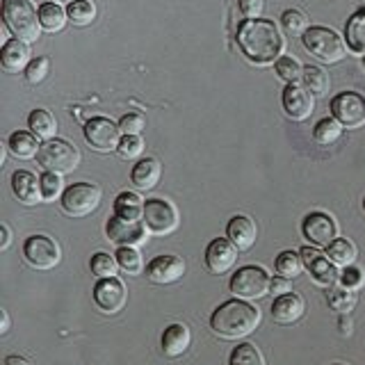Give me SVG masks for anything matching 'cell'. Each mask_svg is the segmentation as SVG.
<instances>
[{
    "label": "cell",
    "mask_w": 365,
    "mask_h": 365,
    "mask_svg": "<svg viewBox=\"0 0 365 365\" xmlns=\"http://www.w3.org/2000/svg\"><path fill=\"white\" fill-rule=\"evenodd\" d=\"M237 43L247 60L260 66L277 64L285 48V39L279 26L269 19H247L237 28Z\"/></svg>",
    "instance_id": "1"
},
{
    "label": "cell",
    "mask_w": 365,
    "mask_h": 365,
    "mask_svg": "<svg viewBox=\"0 0 365 365\" xmlns=\"http://www.w3.org/2000/svg\"><path fill=\"white\" fill-rule=\"evenodd\" d=\"M260 324V311L245 299H231L217 306L210 315V329L224 340H237L254 334Z\"/></svg>",
    "instance_id": "2"
},
{
    "label": "cell",
    "mask_w": 365,
    "mask_h": 365,
    "mask_svg": "<svg viewBox=\"0 0 365 365\" xmlns=\"http://www.w3.org/2000/svg\"><path fill=\"white\" fill-rule=\"evenodd\" d=\"M3 23L21 41H37L41 37L39 9L32 0H3Z\"/></svg>",
    "instance_id": "3"
},
{
    "label": "cell",
    "mask_w": 365,
    "mask_h": 365,
    "mask_svg": "<svg viewBox=\"0 0 365 365\" xmlns=\"http://www.w3.org/2000/svg\"><path fill=\"white\" fill-rule=\"evenodd\" d=\"M302 41L304 48L324 64H336L347 55V41L324 26H311L302 34Z\"/></svg>",
    "instance_id": "4"
},
{
    "label": "cell",
    "mask_w": 365,
    "mask_h": 365,
    "mask_svg": "<svg viewBox=\"0 0 365 365\" xmlns=\"http://www.w3.org/2000/svg\"><path fill=\"white\" fill-rule=\"evenodd\" d=\"M37 163L43 167V171H53V174H71L80 165V151L66 140H48L41 144V151L37 155Z\"/></svg>",
    "instance_id": "5"
},
{
    "label": "cell",
    "mask_w": 365,
    "mask_h": 365,
    "mask_svg": "<svg viewBox=\"0 0 365 365\" xmlns=\"http://www.w3.org/2000/svg\"><path fill=\"white\" fill-rule=\"evenodd\" d=\"M101 197L103 192L96 182H73L71 187H66L62 194V210L68 217H87L94 212L98 205H101Z\"/></svg>",
    "instance_id": "6"
},
{
    "label": "cell",
    "mask_w": 365,
    "mask_h": 365,
    "mask_svg": "<svg viewBox=\"0 0 365 365\" xmlns=\"http://www.w3.org/2000/svg\"><path fill=\"white\" fill-rule=\"evenodd\" d=\"M23 258H26L30 267L46 272V269H53L55 265H60L62 249H60V242L53 240L51 235L37 233V235H30L26 242H23Z\"/></svg>",
    "instance_id": "7"
},
{
    "label": "cell",
    "mask_w": 365,
    "mask_h": 365,
    "mask_svg": "<svg viewBox=\"0 0 365 365\" xmlns=\"http://www.w3.org/2000/svg\"><path fill=\"white\" fill-rule=\"evenodd\" d=\"M269 285H272V277L256 265H247V267H240L233 279H231V292L237 299H260L269 292Z\"/></svg>",
    "instance_id": "8"
},
{
    "label": "cell",
    "mask_w": 365,
    "mask_h": 365,
    "mask_svg": "<svg viewBox=\"0 0 365 365\" xmlns=\"http://www.w3.org/2000/svg\"><path fill=\"white\" fill-rule=\"evenodd\" d=\"M144 224L151 235H169L178 228V210L167 199H146Z\"/></svg>",
    "instance_id": "9"
},
{
    "label": "cell",
    "mask_w": 365,
    "mask_h": 365,
    "mask_svg": "<svg viewBox=\"0 0 365 365\" xmlns=\"http://www.w3.org/2000/svg\"><path fill=\"white\" fill-rule=\"evenodd\" d=\"M83 133H85L87 144L98 153H110V151H117L119 148L121 128H119V123H114L108 117H91L85 123Z\"/></svg>",
    "instance_id": "10"
},
{
    "label": "cell",
    "mask_w": 365,
    "mask_h": 365,
    "mask_svg": "<svg viewBox=\"0 0 365 365\" xmlns=\"http://www.w3.org/2000/svg\"><path fill=\"white\" fill-rule=\"evenodd\" d=\"M331 114L342 128H361L365 125V96L359 91H340L331 101Z\"/></svg>",
    "instance_id": "11"
},
{
    "label": "cell",
    "mask_w": 365,
    "mask_h": 365,
    "mask_svg": "<svg viewBox=\"0 0 365 365\" xmlns=\"http://www.w3.org/2000/svg\"><path fill=\"white\" fill-rule=\"evenodd\" d=\"M106 235L110 242L119 247H140L148 240V228L144 220L128 222V220H121L117 215H112L106 224Z\"/></svg>",
    "instance_id": "12"
},
{
    "label": "cell",
    "mask_w": 365,
    "mask_h": 365,
    "mask_svg": "<svg viewBox=\"0 0 365 365\" xmlns=\"http://www.w3.org/2000/svg\"><path fill=\"white\" fill-rule=\"evenodd\" d=\"M302 233L315 247H329L338 237V224L329 212H308L302 222Z\"/></svg>",
    "instance_id": "13"
},
{
    "label": "cell",
    "mask_w": 365,
    "mask_h": 365,
    "mask_svg": "<svg viewBox=\"0 0 365 365\" xmlns=\"http://www.w3.org/2000/svg\"><path fill=\"white\" fill-rule=\"evenodd\" d=\"M304 267L311 272V277L317 285H324V288H334V285L340 281V274L336 269V265L327 258V254L317 251L315 247H302L299 249Z\"/></svg>",
    "instance_id": "14"
},
{
    "label": "cell",
    "mask_w": 365,
    "mask_h": 365,
    "mask_svg": "<svg viewBox=\"0 0 365 365\" xmlns=\"http://www.w3.org/2000/svg\"><path fill=\"white\" fill-rule=\"evenodd\" d=\"M94 302L103 313L117 315L128 302V292H125V285L117 277L98 279V283L94 285Z\"/></svg>",
    "instance_id": "15"
},
{
    "label": "cell",
    "mask_w": 365,
    "mask_h": 365,
    "mask_svg": "<svg viewBox=\"0 0 365 365\" xmlns=\"http://www.w3.org/2000/svg\"><path fill=\"white\" fill-rule=\"evenodd\" d=\"M281 103H283L285 114H288L292 121H306L315 110V96L299 83L285 85Z\"/></svg>",
    "instance_id": "16"
},
{
    "label": "cell",
    "mask_w": 365,
    "mask_h": 365,
    "mask_svg": "<svg viewBox=\"0 0 365 365\" xmlns=\"http://www.w3.org/2000/svg\"><path fill=\"white\" fill-rule=\"evenodd\" d=\"M182 274H185V260H182L180 256H174V254L155 256L146 265V279L155 285L176 283L182 279Z\"/></svg>",
    "instance_id": "17"
},
{
    "label": "cell",
    "mask_w": 365,
    "mask_h": 365,
    "mask_svg": "<svg viewBox=\"0 0 365 365\" xmlns=\"http://www.w3.org/2000/svg\"><path fill=\"white\" fill-rule=\"evenodd\" d=\"M237 247L228 237H215L205 247V267L212 274H226L235 267L237 262Z\"/></svg>",
    "instance_id": "18"
},
{
    "label": "cell",
    "mask_w": 365,
    "mask_h": 365,
    "mask_svg": "<svg viewBox=\"0 0 365 365\" xmlns=\"http://www.w3.org/2000/svg\"><path fill=\"white\" fill-rule=\"evenodd\" d=\"M304 311H306V302H304V297L297 292H285L272 302V319L283 327L299 322Z\"/></svg>",
    "instance_id": "19"
},
{
    "label": "cell",
    "mask_w": 365,
    "mask_h": 365,
    "mask_svg": "<svg viewBox=\"0 0 365 365\" xmlns=\"http://www.w3.org/2000/svg\"><path fill=\"white\" fill-rule=\"evenodd\" d=\"M226 237L231 240L240 251H249L256 245V237H258L256 222L247 215H233L226 224Z\"/></svg>",
    "instance_id": "20"
},
{
    "label": "cell",
    "mask_w": 365,
    "mask_h": 365,
    "mask_svg": "<svg viewBox=\"0 0 365 365\" xmlns=\"http://www.w3.org/2000/svg\"><path fill=\"white\" fill-rule=\"evenodd\" d=\"M11 192H14V197L26 205H34L43 201L41 180L28 169H16L14 174H11Z\"/></svg>",
    "instance_id": "21"
},
{
    "label": "cell",
    "mask_w": 365,
    "mask_h": 365,
    "mask_svg": "<svg viewBox=\"0 0 365 365\" xmlns=\"http://www.w3.org/2000/svg\"><path fill=\"white\" fill-rule=\"evenodd\" d=\"M192 342V334L187 324H180V322H174L169 324L165 331H163V338H160V345H163V351L167 359H178L182 354L187 351Z\"/></svg>",
    "instance_id": "22"
},
{
    "label": "cell",
    "mask_w": 365,
    "mask_h": 365,
    "mask_svg": "<svg viewBox=\"0 0 365 365\" xmlns=\"http://www.w3.org/2000/svg\"><path fill=\"white\" fill-rule=\"evenodd\" d=\"M160 176H163V165L155 158H142L130 171V182L137 190L148 192L160 182Z\"/></svg>",
    "instance_id": "23"
},
{
    "label": "cell",
    "mask_w": 365,
    "mask_h": 365,
    "mask_svg": "<svg viewBox=\"0 0 365 365\" xmlns=\"http://www.w3.org/2000/svg\"><path fill=\"white\" fill-rule=\"evenodd\" d=\"M0 62H3V68L7 71H21L30 64V48L26 41L21 39H9L7 43H3V51H0Z\"/></svg>",
    "instance_id": "24"
},
{
    "label": "cell",
    "mask_w": 365,
    "mask_h": 365,
    "mask_svg": "<svg viewBox=\"0 0 365 365\" xmlns=\"http://www.w3.org/2000/svg\"><path fill=\"white\" fill-rule=\"evenodd\" d=\"M7 148L11 155H16L19 160H30V158H37L41 151V144H39V137L32 135L28 130H16L9 135L7 140Z\"/></svg>",
    "instance_id": "25"
},
{
    "label": "cell",
    "mask_w": 365,
    "mask_h": 365,
    "mask_svg": "<svg viewBox=\"0 0 365 365\" xmlns=\"http://www.w3.org/2000/svg\"><path fill=\"white\" fill-rule=\"evenodd\" d=\"M345 41L347 48L356 55H365V7L356 9L347 19L345 26Z\"/></svg>",
    "instance_id": "26"
},
{
    "label": "cell",
    "mask_w": 365,
    "mask_h": 365,
    "mask_svg": "<svg viewBox=\"0 0 365 365\" xmlns=\"http://www.w3.org/2000/svg\"><path fill=\"white\" fill-rule=\"evenodd\" d=\"M114 215L128 222H140L144 220V201L140 194L135 192H121L114 199Z\"/></svg>",
    "instance_id": "27"
},
{
    "label": "cell",
    "mask_w": 365,
    "mask_h": 365,
    "mask_svg": "<svg viewBox=\"0 0 365 365\" xmlns=\"http://www.w3.org/2000/svg\"><path fill=\"white\" fill-rule=\"evenodd\" d=\"M28 128H30L32 135H37L39 140L48 142V140H55V135H57V119L53 117L48 110L37 108V110L30 112Z\"/></svg>",
    "instance_id": "28"
},
{
    "label": "cell",
    "mask_w": 365,
    "mask_h": 365,
    "mask_svg": "<svg viewBox=\"0 0 365 365\" xmlns=\"http://www.w3.org/2000/svg\"><path fill=\"white\" fill-rule=\"evenodd\" d=\"M356 247L347 237H336L334 242L327 247V258L334 262L336 267H349L356 260Z\"/></svg>",
    "instance_id": "29"
},
{
    "label": "cell",
    "mask_w": 365,
    "mask_h": 365,
    "mask_svg": "<svg viewBox=\"0 0 365 365\" xmlns=\"http://www.w3.org/2000/svg\"><path fill=\"white\" fill-rule=\"evenodd\" d=\"M39 21L46 32H60L66 26L68 14L60 3H43L39 7Z\"/></svg>",
    "instance_id": "30"
},
{
    "label": "cell",
    "mask_w": 365,
    "mask_h": 365,
    "mask_svg": "<svg viewBox=\"0 0 365 365\" xmlns=\"http://www.w3.org/2000/svg\"><path fill=\"white\" fill-rule=\"evenodd\" d=\"M302 83H304V87L311 91L313 96H324L327 91H329V87H331L329 73L324 71L322 66H304Z\"/></svg>",
    "instance_id": "31"
},
{
    "label": "cell",
    "mask_w": 365,
    "mask_h": 365,
    "mask_svg": "<svg viewBox=\"0 0 365 365\" xmlns=\"http://www.w3.org/2000/svg\"><path fill=\"white\" fill-rule=\"evenodd\" d=\"M327 302L329 306L334 308V311H338L340 315H347L354 306H356L359 302V294L354 292L351 288H345V285H334V288L329 290L327 294Z\"/></svg>",
    "instance_id": "32"
},
{
    "label": "cell",
    "mask_w": 365,
    "mask_h": 365,
    "mask_svg": "<svg viewBox=\"0 0 365 365\" xmlns=\"http://www.w3.org/2000/svg\"><path fill=\"white\" fill-rule=\"evenodd\" d=\"M274 267H277L279 277H285V279H294L299 277L302 269H304V260H302V254L299 251H281V254L277 256V260H274Z\"/></svg>",
    "instance_id": "33"
},
{
    "label": "cell",
    "mask_w": 365,
    "mask_h": 365,
    "mask_svg": "<svg viewBox=\"0 0 365 365\" xmlns=\"http://www.w3.org/2000/svg\"><path fill=\"white\" fill-rule=\"evenodd\" d=\"M66 14H68V23H73L78 28H85L91 26L96 19V5L91 0H76L66 7Z\"/></svg>",
    "instance_id": "34"
},
{
    "label": "cell",
    "mask_w": 365,
    "mask_h": 365,
    "mask_svg": "<svg viewBox=\"0 0 365 365\" xmlns=\"http://www.w3.org/2000/svg\"><path fill=\"white\" fill-rule=\"evenodd\" d=\"M342 135V123L334 117H327V119H319L313 128V140L322 146L334 144L338 137Z\"/></svg>",
    "instance_id": "35"
},
{
    "label": "cell",
    "mask_w": 365,
    "mask_h": 365,
    "mask_svg": "<svg viewBox=\"0 0 365 365\" xmlns=\"http://www.w3.org/2000/svg\"><path fill=\"white\" fill-rule=\"evenodd\" d=\"M228 365H265V359L254 342H240L237 347H233Z\"/></svg>",
    "instance_id": "36"
},
{
    "label": "cell",
    "mask_w": 365,
    "mask_h": 365,
    "mask_svg": "<svg viewBox=\"0 0 365 365\" xmlns=\"http://www.w3.org/2000/svg\"><path fill=\"white\" fill-rule=\"evenodd\" d=\"M114 256H117L119 267L125 274H130V277H137V274L144 272V260L140 256V251H137V247H119Z\"/></svg>",
    "instance_id": "37"
},
{
    "label": "cell",
    "mask_w": 365,
    "mask_h": 365,
    "mask_svg": "<svg viewBox=\"0 0 365 365\" xmlns=\"http://www.w3.org/2000/svg\"><path fill=\"white\" fill-rule=\"evenodd\" d=\"M89 267H91V274H94V277L110 279V277H117L119 262H117V256H110V254H106V251H98V254L91 256Z\"/></svg>",
    "instance_id": "38"
},
{
    "label": "cell",
    "mask_w": 365,
    "mask_h": 365,
    "mask_svg": "<svg viewBox=\"0 0 365 365\" xmlns=\"http://www.w3.org/2000/svg\"><path fill=\"white\" fill-rule=\"evenodd\" d=\"M274 71H277V76L283 80V83L288 85H294L299 83L302 76H304V66L299 64V60H294V57L290 55H283L281 60L274 64Z\"/></svg>",
    "instance_id": "39"
},
{
    "label": "cell",
    "mask_w": 365,
    "mask_h": 365,
    "mask_svg": "<svg viewBox=\"0 0 365 365\" xmlns=\"http://www.w3.org/2000/svg\"><path fill=\"white\" fill-rule=\"evenodd\" d=\"M281 26L288 34H304L308 30V19L299 9H285L281 14Z\"/></svg>",
    "instance_id": "40"
},
{
    "label": "cell",
    "mask_w": 365,
    "mask_h": 365,
    "mask_svg": "<svg viewBox=\"0 0 365 365\" xmlns=\"http://www.w3.org/2000/svg\"><path fill=\"white\" fill-rule=\"evenodd\" d=\"M117 153L123 158V160H135L144 153V140L140 135H123L121 142H119V148Z\"/></svg>",
    "instance_id": "41"
},
{
    "label": "cell",
    "mask_w": 365,
    "mask_h": 365,
    "mask_svg": "<svg viewBox=\"0 0 365 365\" xmlns=\"http://www.w3.org/2000/svg\"><path fill=\"white\" fill-rule=\"evenodd\" d=\"M41 180V197L43 201H55L62 192V178L60 174H53V171H43V174L39 176Z\"/></svg>",
    "instance_id": "42"
},
{
    "label": "cell",
    "mask_w": 365,
    "mask_h": 365,
    "mask_svg": "<svg viewBox=\"0 0 365 365\" xmlns=\"http://www.w3.org/2000/svg\"><path fill=\"white\" fill-rule=\"evenodd\" d=\"M48 68H51L48 57H34V60H30V64L26 66V80L30 85H39L41 80L48 76Z\"/></svg>",
    "instance_id": "43"
},
{
    "label": "cell",
    "mask_w": 365,
    "mask_h": 365,
    "mask_svg": "<svg viewBox=\"0 0 365 365\" xmlns=\"http://www.w3.org/2000/svg\"><path fill=\"white\" fill-rule=\"evenodd\" d=\"M119 128L123 135H140L146 128V119L142 112H128L119 119Z\"/></svg>",
    "instance_id": "44"
},
{
    "label": "cell",
    "mask_w": 365,
    "mask_h": 365,
    "mask_svg": "<svg viewBox=\"0 0 365 365\" xmlns=\"http://www.w3.org/2000/svg\"><path fill=\"white\" fill-rule=\"evenodd\" d=\"M363 281H365V274L361 267L349 265V267H345V272L340 274V283L345 285V288H351V290H359L363 285Z\"/></svg>",
    "instance_id": "45"
},
{
    "label": "cell",
    "mask_w": 365,
    "mask_h": 365,
    "mask_svg": "<svg viewBox=\"0 0 365 365\" xmlns=\"http://www.w3.org/2000/svg\"><path fill=\"white\" fill-rule=\"evenodd\" d=\"M237 3H240V11H242L247 19H260L262 9H265L262 0H237Z\"/></svg>",
    "instance_id": "46"
},
{
    "label": "cell",
    "mask_w": 365,
    "mask_h": 365,
    "mask_svg": "<svg viewBox=\"0 0 365 365\" xmlns=\"http://www.w3.org/2000/svg\"><path fill=\"white\" fill-rule=\"evenodd\" d=\"M269 292L272 294H285V292H290V279H285V277H274L272 279V285H269Z\"/></svg>",
    "instance_id": "47"
},
{
    "label": "cell",
    "mask_w": 365,
    "mask_h": 365,
    "mask_svg": "<svg viewBox=\"0 0 365 365\" xmlns=\"http://www.w3.org/2000/svg\"><path fill=\"white\" fill-rule=\"evenodd\" d=\"M5 365H32V361L26 356H19V354H11V356L5 359Z\"/></svg>",
    "instance_id": "48"
},
{
    "label": "cell",
    "mask_w": 365,
    "mask_h": 365,
    "mask_svg": "<svg viewBox=\"0 0 365 365\" xmlns=\"http://www.w3.org/2000/svg\"><path fill=\"white\" fill-rule=\"evenodd\" d=\"M0 231H3V242H0V249H7L9 247V242H11V233H9V226L7 224H3L0 226Z\"/></svg>",
    "instance_id": "49"
},
{
    "label": "cell",
    "mask_w": 365,
    "mask_h": 365,
    "mask_svg": "<svg viewBox=\"0 0 365 365\" xmlns=\"http://www.w3.org/2000/svg\"><path fill=\"white\" fill-rule=\"evenodd\" d=\"M0 317H3V327H0V334H7V331H9V313L5 311V308H3V311H0Z\"/></svg>",
    "instance_id": "50"
},
{
    "label": "cell",
    "mask_w": 365,
    "mask_h": 365,
    "mask_svg": "<svg viewBox=\"0 0 365 365\" xmlns=\"http://www.w3.org/2000/svg\"><path fill=\"white\" fill-rule=\"evenodd\" d=\"M340 327H342V334H349V319H347V322H345V319H342Z\"/></svg>",
    "instance_id": "51"
},
{
    "label": "cell",
    "mask_w": 365,
    "mask_h": 365,
    "mask_svg": "<svg viewBox=\"0 0 365 365\" xmlns=\"http://www.w3.org/2000/svg\"><path fill=\"white\" fill-rule=\"evenodd\" d=\"M51 3H60V5H71L76 0H51Z\"/></svg>",
    "instance_id": "52"
},
{
    "label": "cell",
    "mask_w": 365,
    "mask_h": 365,
    "mask_svg": "<svg viewBox=\"0 0 365 365\" xmlns=\"http://www.w3.org/2000/svg\"><path fill=\"white\" fill-rule=\"evenodd\" d=\"M331 365H345V363H331Z\"/></svg>",
    "instance_id": "53"
},
{
    "label": "cell",
    "mask_w": 365,
    "mask_h": 365,
    "mask_svg": "<svg viewBox=\"0 0 365 365\" xmlns=\"http://www.w3.org/2000/svg\"><path fill=\"white\" fill-rule=\"evenodd\" d=\"M363 68H365V55H363Z\"/></svg>",
    "instance_id": "54"
},
{
    "label": "cell",
    "mask_w": 365,
    "mask_h": 365,
    "mask_svg": "<svg viewBox=\"0 0 365 365\" xmlns=\"http://www.w3.org/2000/svg\"><path fill=\"white\" fill-rule=\"evenodd\" d=\"M363 212H365V199H363Z\"/></svg>",
    "instance_id": "55"
}]
</instances>
